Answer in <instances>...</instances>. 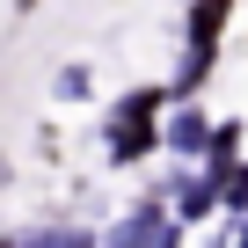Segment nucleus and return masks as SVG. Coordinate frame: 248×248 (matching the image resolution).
<instances>
[{
    "label": "nucleus",
    "mask_w": 248,
    "mask_h": 248,
    "mask_svg": "<svg viewBox=\"0 0 248 248\" xmlns=\"http://www.w3.org/2000/svg\"><path fill=\"white\" fill-rule=\"evenodd\" d=\"M226 15H233V0H190V44H183L175 102H190V88H204V73L219 59V37H226Z\"/></svg>",
    "instance_id": "nucleus-1"
},
{
    "label": "nucleus",
    "mask_w": 248,
    "mask_h": 248,
    "mask_svg": "<svg viewBox=\"0 0 248 248\" xmlns=\"http://www.w3.org/2000/svg\"><path fill=\"white\" fill-rule=\"evenodd\" d=\"M175 233H183V219H161V204H139L109 233V248H175Z\"/></svg>",
    "instance_id": "nucleus-2"
},
{
    "label": "nucleus",
    "mask_w": 248,
    "mask_h": 248,
    "mask_svg": "<svg viewBox=\"0 0 248 248\" xmlns=\"http://www.w3.org/2000/svg\"><path fill=\"white\" fill-rule=\"evenodd\" d=\"M168 146H175V154H190V161H204L212 132H204V109H197V102H183V109L168 117Z\"/></svg>",
    "instance_id": "nucleus-3"
},
{
    "label": "nucleus",
    "mask_w": 248,
    "mask_h": 248,
    "mask_svg": "<svg viewBox=\"0 0 248 248\" xmlns=\"http://www.w3.org/2000/svg\"><path fill=\"white\" fill-rule=\"evenodd\" d=\"M212 204H219V175H204V183H183V226H197Z\"/></svg>",
    "instance_id": "nucleus-4"
},
{
    "label": "nucleus",
    "mask_w": 248,
    "mask_h": 248,
    "mask_svg": "<svg viewBox=\"0 0 248 248\" xmlns=\"http://www.w3.org/2000/svg\"><path fill=\"white\" fill-rule=\"evenodd\" d=\"M146 146H154V124H117V139H109V154H117L124 168H132V161H139Z\"/></svg>",
    "instance_id": "nucleus-5"
},
{
    "label": "nucleus",
    "mask_w": 248,
    "mask_h": 248,
    "mask_svg": "<svg viewBox=\"0 0 248 248\" xmlns=\"http://www.w3.org/2000/svg\"><path fill=\"white\" fill-rule=\"evenodd\" d=\"M226 204H233V212H248V161H233V168H226Z\"/></svg>",
    "instance_id": "nucleus-6"
},
{
    "label": "nucleus",
    "mask_w": 248,
    "mask_h": 248,
    "mask_svg": "<svg viewBox=\"0 0 248 248\" xmlns=\"http://www.w3.org/2000/svg\"><path fill=\"white\" fill-rule=\"evenodd\" d=\"M37 248H95V233H80V226H59V233H44Z\"/></svg>",
    "instance_id": "nucleus-7"
},
{
    "label": "nucleus",
    "mask_w": 248,
    "mask_h": 248,
    "mask_svg": "<svg viewBox=\"0 0 248 248\" xmlns=\"http://www.w3.org/2000/svg\"><path fill=\"white\" fill-rule=\"evenodd\" d=\"M59 95L80 102V95H88V66H66V73H59Z\"/></svg>",
    "instance_id": "nucleus-8"
},
{
    "label": "nucleus",
    "mask_w": 248,
    "mask_h": 248,
    "mask_svg": "<svg viewBox=\"0 0 248 248\" xmlns=\"http://www.w3.org/2000/svg\"><path fill=\"white\" fill-rule=\"evenodd\" d=\"M15 8H22V15H30V8H37V0H15Z\"/></svg>",
    "instance_id": "nucleus-9"
},
{
    "label": "nucleus",
    "mask_w": 248,
    "mask_h": 248,
    "mask_svg": "<svg viewBox=\"0 0 248 248\" xmlns=\"http://www.w3.org/2000/svg\"><path fill=\"white\" fill-rule=\"evenodd\" d=\"M233 248H248V233H241V241H233Z\"/></svg>",
    "instance_id": "nucleus-10"
}]
</instances>
